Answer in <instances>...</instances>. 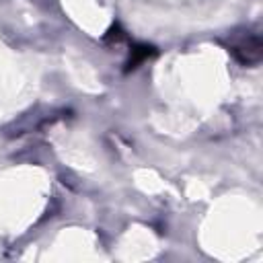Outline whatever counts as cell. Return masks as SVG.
<instances>
[{"mask_svg": "<svg viewBox=\"0 0 263 263\" xmlns=\"http://www.w3.org/2000/svg\"><path fill=\"white\" fill-rule=\"evenodd\" d=\"M152 53V47H148V45H138V47H134L132 49V58H129V62H127V70L129 68H136L140 62H144L148 55Z\"/></svg>", "mask_w": 263, "mask_h": 263, "instance_id": "1", "label": "cell"}]
</instances>
